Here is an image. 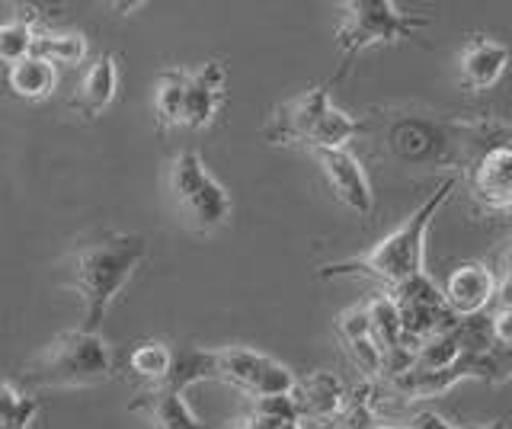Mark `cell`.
Segmentation results:
<instances>
[{"label":"cell","mask_w":512,"mask_h":429,"mask_svg":"<svg viewBox=\"0 0 512 429\" xmlns=\"http://www.w3.org/2000/svg\"><path fill=\"white\" fill-rule=\"evenodd\" d=\"M458 189V177H445L426 202H420L416 209L400 221V225L384 234L381 241L359 253V257H349L340 263H324L317 269V279H375L384 289H394V285L407 282L413 276L426 273V234L432 228L436 215L445 209V202L452 199Z\"/></svg>","instance_id":"1"},{"label":"cell","mask_w":512,"mask_h":429,"mask_svg":"<svg viewBox=\"0 0 512 429\" xmlns=\"http://www.w3.org/2000/svg\"><path fill=\"white\" fill-rule=\"evenodd\" d=\"M148 257V237L132 231H106L90 244H80L68 260V285L84 308V327L96 333L112 301L132 282L135 269Z\"/></svg>","instance_id":"2"},{"label":"cell","mask_w":512,"mask_h":429,"mask_svg":"<svg viewBox=\"0 0 512 429\" xmlns=\"http://www.w3.org/2000/svg\"><path fill=\"white\" fill-rule=\"evenodd\" d=\"M365 132V122L352 119L346 109L333 106L327 87H311L298 97L285 100L272 109L263 125V138L269 145H295L314 151L346 148L352 138Z\"/></svg>","instance_id":"3"},{"label":"cell","mask_w":512,"mask_h":429,"mask_svg":"<svg viewBox=\"0 0 512 429\" xmlns=\"http://www.w3.org/2000/svg\"><path fill=\"white\" fill-rule=\"evenodd\" d=\"M26 381L39 388H96L116 375V353L87 330H64L45 343L42 353L26 365Z\"/></svg>","instance_id":"4"},{"label":"cell","mask_w":512,"mask_h":429,"mask_svg":"<svg viewBox=\"0 0 512 429\" xmlns=\"http://www.w3.org/2000/svg\"><path fill=\"white\" fill-rule=\"evenodd\" d=\"M167 196L176 221L192 234H215L231 225L234 202L215 173L205 167L199 151H180L167 164Z\"/></svg>","instance_id":"5"},{"label":"cell","mask_w":512,"mask_h":429,"mask_svg":"<svg viewBox=\"0 0 512 429\" xmlns=\"http://www.w3.org/2000/svg\"><path fill=\"white\" fill-rule=\"evenodd\" d=\"M429 26H432L429 17L404 13L391 0H349V4H343V23L336 29L340 68H336L330 84H340L349 74L352 61L362 52L375 49V45H397Z\"/></svg>","instance_id":"6"},{"label":"cell","mask_w":512,"mask_h":429,"mask_svg":"<svg viewBox=\"0 0 512 429\" xmlns=\"http://www.w3.org/2000/svg\"><path fill=\"white\" fill-rule=\"evenodd\" d=\"M461 381H490V385H506L509 381V356L496 353V349H484V353H464L452 365L436 372H400L384 381V388L391 394L404 397V401H432V397L448 394Z\"/></svg>","instance_id":"7"},{"label":"cell","mask_w":512,"mask_h":429,"mask_svg":"<svg viewBox=\"0 0 512 429\" xmlns=\"http://www.w3.org/2000/svg\"><path fill=\"white\" fill-rule=\"evenodd\" d=\"M215 372H218L215 381H224V385L244 391L253 401L269 394H292L298 381V375L288 365L250 346H218Z\"/></svg>","instance_id":"8"},{"label":"cell","mask_w":512,"mask_h":429,"mask_svg":"<svg viewBox=\"0 0 512 429\" xmlns=\"http://www.w3.org/2000/svg\"><path fill=\"white\" fill-rule=\"evenodd\" d=\"M391 295V301L397 305L400 314V327H404L407 343H423L432 333H442L448 327L458 324V317L445 308L442 289L436 285L429 273H420L407 282L394 285V289H384Z\"/></svg>","instance_id":"9"},{"label":"cell","mask_w":512,"mask_h":429,"mask_svg":"<svg viewBox=\"0 0 512 429\" xmlns=\"http://www.w3.org/2000/svg\"><path fill=\"white\" fill-rule=\"evenodd\" d=\"M314 157H317V167H320V173H324L333 199L356 215H372L375 193H372V183H368V173H365L359 157L349 148L314 151Z\"/></svg>","instance_id":"10"},{"label":"cell","mask_w":512,"mask_h":429,"mask_svg":"<svg viewBox=\"0 0 512 429\" xmlns=\"http://www.w3.org/2000/svg\"><path fill=\"white\" fill-rule=\"evenodd\" d=\"M186 77V109L183 129H208L228 100V68L221 61L208 58L196 68H183Z\"/></svg>","instance_id":"11"},{"label":"cell","mask_w":512,"mask_h":429,"mask_svg":"<svg viewBox=\"0 0 512 429\" xmlns=\"http://www.w3.org/2000/svg\"><path fill=\"white\" fill-rule=\"evenodd\" d=\"M365 317H368V337L381 349L384 356V381L400 375L410 365V349L404 327H400V314L397 305L391 301L388 292H372L365 301Z\"/></svg>","instance_id":"12"},{"label":"cell","mask_w":512,"mask_h":429,"mask_svg":"<svg viewBox=\"0 0 512 429\" xmlns=\"http://www.w3.org/2000/svg\"><path fill=\"white\" fill-rule=\"evenodd\" d=\"M471 196L490 215H509L512 209V151L506 141L487 148L471 167Z\"/></svg>","instance_id":"13"},{"label":"cell","mask_w":512,"mask_h":429,"mask_svg":"<svg viewBox=\"0 0 512 429\" xmlns=\"http://www.w3.org/2000/svg\"><path fill=\"white\" fill-rule=\"evenodd\" d=\"M445 308L452 311L458 321H471V317H480L484 311H490L493 298H496V273L487 263H461L452 269V276L445 279Z\"/></svg>","instance_id":"14"},{"label":"cell","mask_w":512,"mask_h":429,"mask_svg":"<svg viewBox=\"0 0 512 429\" xmlns=\"http://www.w3.org/2000/svg\"><path fill=\"white\" fill-rule=\"evenodd\" d=\"M292 401L298 410V420H311L320 423V429H327L346 407V385L340 375H333L327 369H314L311 375L295 381Z\"/></svg>","instance_id":"15"},{"label":"cell","mask_w":512,"mask_h":429,"mask_svg":"<svg viewBox=\"0 0 512 429\" xmlns=\"http://www.w3.org/2000/svg\"><path fill=\"white\" fill-rule=\"evenodd\" d=\"M116 90H119V55L106 52L80 77V87L71 97V109L84 122H96L109 109V103L116 100Z\"/></svg>","instance_id":"16"},{"label":"cell","mask_w":512,"mask_h":429,"mask_svg":"<svg viewBox=\"0 0 512 429\" xmlns=\"http://www.w3.org/2000/svg\"><path fill=\"white\" fill-rule=\"evenodd\" d=\"M128 410L141 413L151 423V429H205V423L196 417V410L189 407L186 391H173L164 385L141 388Z\"/></svg>","instance_id":"17"},{"label":"cell","mask_w":512,"mask_h":429,"mask_svg":"<svg viewBox=\"0 0 512 429\" xmlns=\"http://www.w3.org/2000/svg\"><path fill=\"white\" fill-rule=\"evenodd\" d=\"M506 65H509V49L503 42L487 39V36L471 39L458 55V74H461L464 87L474 93L490 90L503 77Z\"/></svg>","instance_id":"18"},{"label":"cell","mask_w":512,"mask_h":429,"mask_svg":"<svg viewBox=\"0 0 512 429\" xmlns=\"http://www.w3.org/2000/svg\"><path fill=\"white\" fill-rule=\"evenodd\" d=\"M215 349H205V346H173V359H170V372L167 378L160 381L164 388L173 391H186L189 385H199V381H215Z\"/></svg>","instance_id":"19"},{"label":"cell","mask_w":512,"mask_h":429,"mask_svg":"<svg viewBox=\"0 0 512 429\" xmlns=\"http://www.w3.org/2000/svg\"><path fill=\"white\" fill-rule=\"evenodd\" d=\"M7 87L13 97H20V100H32V103L48 100L58 87V71L48 65V61L29 55L20 65L7 68Z\"/></svg>","instance_id":"20"},{"label":"cell","mask_w":512,"mask_h":429,"mask_svg":"<svg viewBox=\"0 0 512 429\" xmlns=\"http://www.w3.org/2000/svg\"><path fill=\"white\" fill-rule=\"evenodd\" d=\"M186 77L183 68H164L154 81V122L157 129H183Z\"/></svg>","instance_id":"21"},{"label":"cell","mask_w":512,"mask_h":429,"mask_svg":"<svg viewBox=\"0 0 512 429\" xmlns=\"http://www.w3.org/2000/svg\"><path fill=\"white\" fill-rule=\"evenodd\" d=\"M170 359H173V346L164 340H141L132 346L125 365L138 381H144V388H154L167 378L170 372Z\"/></svg>","instance_id":"22"},{"label":"cell","mask_w":512,"mask_h":429,"mask_svg":"<svg viewBox=\"0 0 512 429\" xmlns=\"http://www.w3.org/2000/svg\"><path fill=\"white\" fill-rule=\"evenodd\" d=\"M32 55L48 61L52 68H77L84 65L87 58V36L80 33H55V29H48V33H39L36 42H32Z\"/></svg>","instance_id":"23"},{"label":"cell","mask_w":512,"mask_h":429,"mask_svg":"<svg viewBox=\"0 0 512 429\" xmlns=\"http://www.w3.org/2000/svg\"><path fill=\"white\" fill-rule=\"evenodd\" d=\"M39 417V397L0 381V429H29Z\"/></svg>","instance_id":"24"},{"label":"cell","mask_w":512,"mask_h":429,"mask_svg":"<svg viewBox=\"0 0 512 429\" xmlns=\"http://www.w3.org/2000/svg\"><path fill=\"white\" fill-rule=\"evenodd\" d=\"M250 429H272L282 423H301L292 394H269V397H256L247 417Z\"/></svg>","instance_id":"25"},{"label":"cell","mask_w":512,"mask_h":429,"mask_svg":"<svg viewBox=\"0 0 512 429\" xmlns=\"http://www.w3.org/2000/svg\"><path fill=\"white\" fill-rule=\"evenodd\" d=\"M32 42H36V33H32L29 26L16 23V20H7L0 23V65H20L23 58L32 55Z\"/></svg>","instance_id":"26"},{"label":"cell","mask_w":512,"mask_h":429,"mask_svg":"<svg viewBox=\"0 0 512 429\" xmlns=\"http://www.w3.org/2000/svg\"><path fill=\"white\" fill-rule=\"evenodd\" d=\"M484 330H487V340L496 353L509 356V349H512V305H496L484 317Z\"/></svg>","instance_id":"27"},{"label":"cell","mask_w":512,"mask_h":429,"mask_svg":"<svg viewBox=\"0 0 512 429\" xmlns=\"http://www.w3.org/2000/svg\"><path fill=\"white\" fill-rule=\"evenodd\" d=\"M404 429H458L452 420H445L442 413L436 410H420V413H413V417L407 420Z\"/></svg>","instance_id":"28"},{"label":"cell","mask_w":512,"mask_h":429,"mask_svg":"<svg viewBox=\"0 0 512 429\" xmlns=\"http://www.w3.org/2000/svg\"><path fill=\"white\" fill-rule=\"evenodd\" d=\"M474 429H506V423L496 420V423H484V426H474Z\"/></svg>","instance_id":"29"},{"label":"cell","mask_w":512,"mask_h":429,"mask_svg":"<svg viewBox=\"0 0 512 429\" xmlns=\"http://www.w3.org/2000/svg\"><path fill=\"white\" fill-rule=\"evenodd\" d=\"M368 429H404V426H391V423H381V420H378L375 426H368Z\"/></svg>","instance_id":"30"},{"label":"cell","mask_w":512,"mask_h":429,"mask_svg":"<svg viewBox=\"0 0 512 429\" xmlns=\"http://www.w3.org/2000/svg\"><path fill=\"white\" fill-rule=\"evenodd\" d=\"M272 429H304L301 423H282V426H272Z\"/></svg>","instance_id":"31"},{"label":"cell","mask_w":512,"mask_h":429,"mask_svg":"<svg viewBox=\"0 0 512 429\" xmlns=\"http://www.w3.org/2000/svg\"><path fill=\"white\" fill-rule=\"evenodd\" d=\"M231 429H250V423H247V420H237V423H234Z\"/></svg>","instance_id":"32"}]
</instances>
